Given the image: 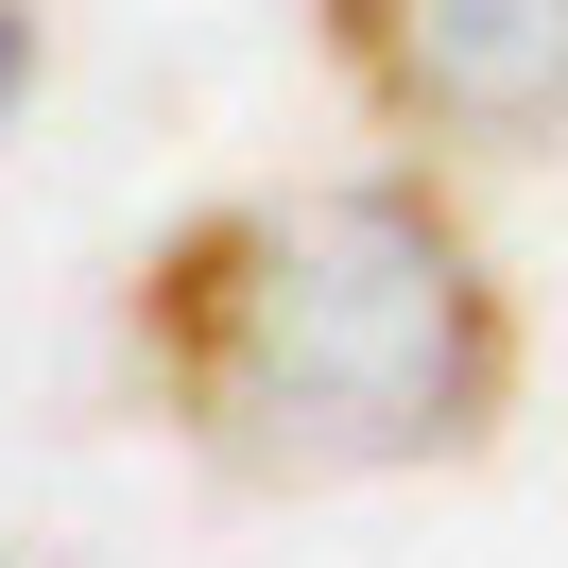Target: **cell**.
Returning a JSON list of instances; mask_svg holds the SVG:
<instances>
[{"mask_svg":"<svg viewBox=\"0 0 568 568\" xmlns=\"http://www.w3.org/2000/svg\"><path fill=\"white\" fill-rule=\"evenodd\" d=\"M121 345L155 430L258 499L483 465L517 414V293L430 155L190 207L121 293Z\"/></svg>","mask_w":568,"mask_h":568,"instance_id":"1","label":"cell"},{"mask_svg":"<svg viewBox=\"0 0 568 568\" xmlns=\"http://www.w3.org/2000/svg\"><path fill=\"white\" fill-rule=\"evenodd\" d=\"M345 104L396 155H551L568 139V0H311Z\"/></svg>","mask_w":568,"mask_h":568,"instance_id":"2","label":"cell"},{"mask_svg":"<svg viewBox=\"0 0 568 568\" xmlns=\"http://www.w3.org/2000/svg\"><path fill=\"white\" fill-rule=\"evenodd\" d=\"M18 104H36V0H0V139H18Z\"/></svg>","mask_w":568,"mask_h":568,"instance_id":"3","label":"cell"},{"mask_svg":"<svg viewBox=\"0 0 568 568\" xmlns=\"http://www.w3.org/2000/svg\"><path fill=\"white\" fill-rule=\"evenodd\" d=\"M0 568H18V551H0Z\"/></svg>","mask_w":568,"mask_h":568,"instance_id":"4","label":"cell"}]
</instances>
